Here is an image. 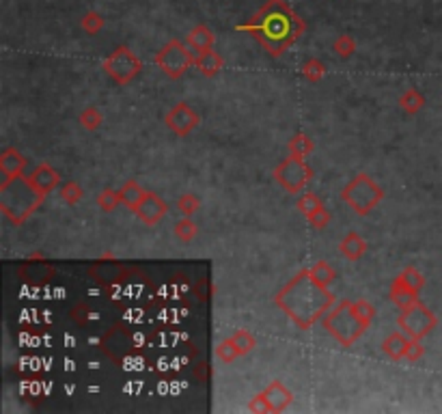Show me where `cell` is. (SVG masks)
Instances as JSON below:
<instances>
[{"label": "cell", "mask_w": 442, "mask_h": 414, "mask_svg": "<svg viewBox=\"0 0 442 414\" xmlns=\"http://www.w3.org/2000/svg\"><path fill=\"white\" fill-rule=\"evenodd\" d=\"M236 28L250 33L272 56H281L304 33V22L285 0H268L259 13Z\"/></svg>", "instance_id": "obj_1"}, {"label": "cell", "mask_w": 442, "mask_h": 414, "mask_svg": "<svg viewBox=\"0 0 442 414\" xmlns=\"http://www.w3.org/2000/svg\"><path fill=\"white\" fill-rule=\"evenodd\" d=\"M275 302L300 330H309L315 322L324 320L336 298L328 292V287L315 281L309 270H302L281 289Z\"/></svg>", "instance_id": "obj_2"}, {"label": "cell", "mask_w": 442, "mask_h": 414, "mask_svg": "<svg viewBox=\"0 0 442 414\" xmlns=\"http://www.w3.org/2000/svg\"><path fill=\"white\" fill-rule=\"evenodd\" d=\"M322 322L328 333L345 347L354 345L356 339L363 337V333L369 328L361 320V315L356 313L354 302H347V300H341L332 310H328Z\"/></svg>", "instance_id": "obj_3"}, {"label": "cell", "mask_w": 442, "mask_h": 414, "mask_svg": "<svg viewBox=\"0 0 442 414\" xmlns=\"http://www.w3.org/2000/svg\"><path fill=\"white\" fill-rule=\"evenodd\" d=\"M341 199L359 216H367L373 207L384 199V190L367 173L356 175L341 192Z\"/></svg>", "instance_id": "obj_4"}, {"label": "cell", "mask_w": 442, "mask_h": 414, "mask_svg": "<svg viewBox=\"0 0 442 414\" xmlns=\"http://www.w3.org/2000/svg\"><path fill=\"white\" fill-rule=\"evenodd\" d=\"M154 63L164 72L166 78L179 80L188 69L195 65V54L190 52V46H183V41L171 39L168 44L156 54Z\"/></svg>", "instance_id": "obj_5"}, {"label": "cell", "mask_w": 442, "mask_h": 414, "mask_svg": "<svg viewBox=\"0 0 442 414\" xmlns=\"http://www.w3.org/2000/svg\"><path fill=\"white\" fill-rule=\"evenodd\" d=\"M397 324L404 330V335H408L414 341H420L438 326V317L423 302H416L410 308H404L402 313H399Z\"/></svg>", "instance_id": "obj_6"}, {"label": "cell", "mask_w": 442, "mask_h": 414, "mask_svg": "<svg viewBox=\"0 0 442 414\" xmlns=\"http://www.w3.org/2000/svg\"><path fill=\"white\" fill-rule=\"evenodd\" d=\"M313 177V169L306 164L304 158H296L291 156L285 158L279 167L275 169V179L283 185L285 192L289 194H298L304 190V185L311 181Z\"/></svg>", "instance_id": "obj_7"}, {"label": "cell", "mask_w": 442, "mask_h": 414, "mask_svg": "<svg viewBox=\"0 0 442 414\" xmlns=\"http://www.w3.org/2000/svg\"><path fill=\"white\" fill-rule=\"evenodd\" d=\"M140 69H142L140 58L128 46H119L106 60H104V72H106L117 85H130V82L140 74Z\"/></svg>", "instance_id": "obj_8"}, {"label": "cell", "mask_w": 442, "mask_h": 414, "mask_svg": "<svg viewBox=\"0 0 442 414\" xmlns=\"http://www.w3.org/2000/svg\"><path fill=\"white\" fill-rule=\"evenodd\" d=\"M291 399H293L291 390L281 380H275L248 404V410L250 412H283L291 404Z\"/></svg>", "instance_id": "obj_9"}, {"label": "cell", "mask_w": 442, "mask_h": 414, "mask_svg": "<svg viewBox=\"0 0 442 414\" xmlns=\"http://www.w3.org/2000/svg\"><path fill=\"white\" fill-rule=\"evenodd\" d=\"M201 123V117L188 106V104H177V106H173L171 110L166 113V126L168 130H173L177 136H188L190 132H195L199 128Z\"/></svg>", "instance_id": "obj_10"}, {"label": "cell", "mask_w": 442, "mask_h": 414, "mask_svg": "<svg viewBox=\"0 0 442 414\" xmlns=\"http://www.w3.org/2000/svg\"><path fill=\"white\" fill-rule=\"evenodd\" d=\"M134 214L147 224V226H156L166 214H168V205L156 194V192H147L142 203L134 210Z\"/></svg>", "instance_id": "obj_11"}, {"label": "cell", "mask_w": 442, "mask_h": 414, "mask_svg": "<svg viewBox=\"0 0 442 414\" xmlns=\"http://www.w3.org/2000/svg\"><path fill=\"white\" fill-rule=\"evenodd\" d=\"M26 179H28V183L33 185V188H35L41 197H46L48 192H52V190L56 188V185L60 183L58 171L52 169L50 164H39V167H37L31 175H26Z\"/></svg>", "instance_id": "obj_12"}, {"label": "cell", "mask_w": 442, "mask_h": 414, "mask_svg": "<svg viewBox=\"0 0 442 414\" xmlns=\"http://www.w3.org/2000/svg\"><path fill=\"white\" fill-rule=\"evenodd\" d=\"M24 167H26V158L13 147L5 149L3 156H0V173H3V181H11V179L22 177Z\"/></svg>", "instance_id": "obj_13"}, {"label": "cell", "mask_w": 442, "mask_h": 414, "mask_svg": "<svg viewBox=\"0 0 442 414\" xmlns=\"http://www.w3.org/2000/svg\"><path fill=\"white\" fill-rule=\"evenodd\" d=\"M195 67L207 76V78H214L222 67H224V58L212 48V50H205V52H197L195 56Z\"/></svg>", "instance_id": "obj_14"}, {"label": "cell", "mask_w": 442, "mask_h": 414, "mask_svg": "<svg viewBox=\"0 0 442 414\" xmlns=\"http://www.w3.org/2000/svg\"><path fill=\"white\" fill-rule=\"evenodd\" d=\"M186 41H188V46H190L195 52H205V50H212L214 48L216 33L209 28V26H205V24H199V26H195L190 33H188Z\"/></svg>", "instance_id": "obj_15"}, {"label": "cell", "mask_w": 442, "mask_h": 414, "mask_svg": "<svg viewBox=\"0 0 442 414\" xmlns=\"http://www.w3.org/2000/svg\"><path fill=\"white\" fill-rule=\"evenodd\" d=\"M412 339L408 335H402V333H391L384 343H382V351L391 358V361H404L406 358V351L410 347Z\"/></svg>", "instance_id": "obj_16"}, {"label": "cell", "mask_w": 442, "mask_h": 414, "mask_svg": "<svg viewBox=\"0 0 442 414\" xmlns=\"http://www.w3.org/2000/svg\"><path fill=\"white\" fill-rule=\"evenodd\" d=\"M391 300L393 304H397L399 308H410L412 304L418 302V292H414V289H410L402 279H395L393 285H391Z\"/></svg>", "instance_id": "obj_17"}, {"label": "cell", "mask_w": 442, "mask_h": 414, "mask_svg": "<svg viewBox=\"0 0 442 414\" xmlns=\"http://www.w3.org/2000/svg\"><path fill=\"white\" fill-rule=\"evenodd\" d=\"M339 253L350 259V261H359L365 253H367V242L359 235V233H347L341 244H339Z\"/></svg>", "instance_id": "obj_18"}, {"label": "cell", "mask_w": 442, "mask_h": 414, "mask_svg": "<svg viewBox=\"0 0 442 414\" xmlns=\"http://www.w3.org/2000/svg\"><path fill=\"white\" fill-rule=\"evenodd\" d=\"M119 194H121V203H123L125 207H130V210L134 212L136 207L142 203L147 190L142 188V185H138V181L130 179V181H125V185L119 190Z\"/></svg>", "instance_id": "obj_19"}, {"label": "cell", "mask_w": 442, "mask_h": 414, "mask_svg": "<svg viewBox=\"0 0 442 414\" xmlns=\"http://www.w3.org/2000/svg\"><path fill=\"white\" fill-rule=\"evenodd\" d=\"M399 106H402L408 115H416L420 108L425 106V97L418 89H406L404 95L399 97Z\"/></svg>", "instance_id": "obj_20"}, {"label": "cell", "mask_w": 442, "mask_h": 414, "mask_svg": "<svg viewBox=\"0 0 442 414\" xmlns=\"http://www.w3.org/2000/svg\"><path fill=\"white\" fill-rule=\"evenodd\" d=\"M309 272H311V276L318 281L320 285H324V287H328L330 283H334V279H336V272H334V267L328 263V261H318V263H313L311 267H309Z\"/></svg>", "instance_id": "obj_21"}, {"label": "cell", "mask_w": 442, "mask_h": 414, "mask_svg": "<svg viewBox=\"0 0 442 414\" xmlns=\"http://www.w3.org/2000/svg\"><path fill=\"white\" fill-rule=\"evenodd\" d=\"M289 154L291 156H296V158H304L306 160V156L309 154H313V149H315V144H313V140L306 136V134H296L291 140H289Z\"/></svg>", "instance_id": "obj_22"}, {"label": "cell", "mask_w": 442, "mask_h": 414, "mask_svg": "<svg viewBox=\"0 0 442 414\" xmlns=\"http://www.w3.org/2000/svg\"><path fill=\"white\" fill-rule=\"evenodd\" d=\"M197 233H199V226L193 222L190 216H183V220H179L175 226V238L183 244H190L197 238Z\"/></svg>", "instance_id": "obj_23"}, {"label": "cell", "mask_w": 442, "mask_h": 414, "mask_svg": "<svg viewBox=\"0 0 442 414\" xmlns=\"http://www.w3.org/2000/svg\"><path fill=\"white\" fill-rule=\"evenodd\" d=\"M231 341L236 343V347L240 349V354H242V356H246L248 351H252V349H255V345H257L255 337H252V335L248 333V330H244V328L236 330V335L231 337Z\"/></svg>", "instance_id": "obj_24"}, {"label": "cell", "mask_w": 442, "mask_h": 414, "mask_svg": "<svg viewBox=\"0 0 442 414\" xmlns=\"http://www.w3.org/2000/svg\"><path fill=\"white\" fill-rule=\"evenodd\" d=\"M326 74V67L320 58H309L306 63L302 65V76L309 80V82H320Z\"/></svg>", "instance_id": "obj_25"}, {"label": "cell", "mask_w": 442, "mask_h": 414, "mask_svg": "<svg viewBox=\"0 0 442 414\" xmlns=\"http://www.w3.org/2000/svg\"><path fill=\"white\" fill-rule=\"evenodd\" d=\"M296 207H298V210H300L304 216H311L315 210H320V207H324V203H322V199H320L318 194H315V192H304V194L298 199Z\"/></svg>", "instance_id": "obj_26"}, {"label": "cell", "mask_w": 442, "mask_h": 414, "mask_svg": "<svg viewBox=\"0 0 442 414\" xmlns=\"http://www.w3.org/2000/svg\"><path fill=\"white\" fill-rule=\"evenodd\" d=\"M177 210H179L183 216H193V214H197V212L201 210V201H199L197 194L186 192V194H181L179 201H177Z\"/></svg>", "instance_id": "obj_27"}, {"label": "cell", "mask_w": 442, "mask_h": 414, "mask_svg": "<svg viewBox=\"0 0 442 414\" xmlns=\"http://www.w3.org/2000/svg\"><path fill=\"white\" fill-rule=\"evenodd\" d=\"M80 123H82V128L89 130V132L97 130L101 126V113H99V108H95V106L84 108L80 113Z\"/></svg>", "instance_id": "obj_28"}, {"label": "cell", "mask_w": 442, "mask_h": 414, "mask_svg": "<svg viewBox=\"0 0 442 414\" xmlns=\"http://www.w3.org/2000/svg\"><path fill=\"white\" fill-rule=\"evenodd\" d=\"M216 356H218V361H222V363H234L238 356H242L240 354V349L236 347V343L231 341V337L229 339H224V341H220L218 343V347H216Z\"/></svg>", "instance_id": "obj_29"}, {"label": "cell", "mask_w": 442, "mask_h": 414, "mask_svg": "<svg viewBox=\"0 0 442 414\" xmlns=\"http://www.w3.org/2000/svg\"><path fill=\"white\" fill-rule=\"evenodd\" d=\"M332 50L339 54L341 58H350L356 52V41H354L352 35H339L334 44H332Z\"/></svg>", "instance_id": "obj_30"}, {"label": "cell", "mask_w": 442, "mask_h": 414, "mask_svg": "<svg viewBox=\"0 0 442 414\" xmlns=\"http://www.w3.org/2000/svg\"><path fill=\"white\" fill-rule=\"evenodd\" d=\"M121 203V194L115 192V190H101L97 194V205H99V210L104 212H115L117 210V205Z\"/></svg>", "instance_id": "obj_31"}, {"label": "cell", "mask_w": 442, "mask_h": 414, "mask_svg": "<svg viewBox=\"0 0 442 414\" xmlns=\"http://www.w3.org/2000/svg\"><path fill=\"white\" fill-rule=\"evenodd\" d=\"M399 279H402L410 289H414V292H420L423 285H425V276L420 274L416 267H406V270L399 274Z\"/></svg>", "instance_id": "obj_32"}, {"label": "cell", "mask_w": 442, "mask_h": 414, "mask_svg": "<svg viewBox=\"0 0 442 414\" xmlns=\"http://www.w3.org/2000/svg\"><path fill=\"white\" fill-rule=\"evenodd\" d=\"M80 24H82V28L87 31L89 35H97L104 28V17L97 11H89V13H84Z\"/></svg>", "instance_id": "obj_33"}, {"label": "cell", "mask_w": 442, "mask_h": 414, "mask_svg": "<svg viewBox=\"0 0 442 414\" xmlns=\"http://www.w3.org/2000/svg\"><path fill=\"white\" fill-rule=\"evenodd\" d=\"M82 194L84 192H82V188L76 181H67V183L60 185V197H63V201L69 203V205H76L82 199Z\"/></svg>", "instance_id": "obj_34"}, {"label": "cell", "mask_w": 442, "mask_h": 414, "mask_svg": "<svg viewBox=\"0 0 442 414\" xmlns=\"http://www.w3.org/2000/svg\"><path fill=\"white\" fill-rule=\"evenodd\" d=\"M306 220H309V224L313 226V229H324V226H328V222H330V212L326 210V207H320V210H315L311 216H306Z\"/></svg>", "instance_id": "obj_35"}, {"label": "cell", "mask_w": 442, "mask_h": 414, "mask_svg": "<svg viewBox=\"0 0 442 414\" xmlns=\"http://www.w3.org/2000/svg\"><path fill=\"white\" fill-rule=\"evenodd\" d=\"M354 308H356V313L361 315V320H363L367 326L373 322V317H375V308H373L371 302H367V300H356V302H354Z\"/></svg>", "instance_id": "obj_36"}, {"label": "cell", "mask_w": 442, "mask_h": 414, "mask_svg": "<svg viewBox=\"0 0 442 414\" xmlns=\"http://www.w3.org/2000/svg\"><path fill=\"white\" fill-rule=\"evenodd\" d=\"M423 354H425V347L420 345L418 341L412 339V343H410V347H408V351H406V361H408V363H416Z\"/></svg>", "instance_id": "obj_37"}]
</instances>
